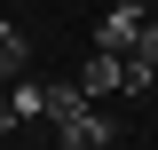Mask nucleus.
Listing matches in <instances>:
<instances>
[{
  "mask_svg": "<svg viewBox=\"0 0 158 150\" xmlns=\"http://www.w3.org/2000/svg\"><path fill=\"white\" fill-rule=\"evenodd\" d=\"M142 24H150V8H142V0H118L111 16L95 24V48H111V56H135V48H142Z\"/></svg>",
  "mask_w": 158,
  "mask_h": 150,
  "instance_id": "nucleus-1",
  "label": "nucleus"
},
{
  "mask_svg": "<svg viewBox=\"0 0 158 150\" xmlns=\"http://www.w3.org/2000/svg\"><path fill=\"white\" fill-rule=\"evenodd\" d=\"M56 142H63V150H111L118 127H111V111H103V103H87L79 119H63V127H56Z\"/></svg>",
  "mask_w": 158,
  "mask_h": 150,
  "instance_id": "nucleus-2",
  "label": "nucleus"
},
{
  "mask_svg": "<svg viewBox=\"0 0 158 150\" xmlns=\"http://www.w3.org/2000/svg\"><path fill=\"white\" fill-rule=\"evenodd\" d=\"M79 87H87V95H95V103H103V95H118V87H127V63H118L111 48H95V56L79 63Z\"/></svg>",
  "mask_w": 158,
  "mask_h": 150,
  "instance_id": "nucleus-3",
  "label": "nucleus"
},
{
  "mask_svg": "<svg viewBox=\"0 0 158 150\" xmlns=\"http://www.w3.org/2000/svg\"><path fill=\"white\" fill-rule=\"evenodd\" d=\"M87 103H95V95L79 87V79H71V87H48V127H63V119H79Z\"/></svg>",
  "mask_w": 158,
  "mask_h": 150,
  "instance_id": "nucleus-4",
  "label": "nucleus"
},
{
  "mask_svg": "<svg viewBox=\"0 0 158 150\" xmlns=\"http://www.w3.org/2000/svg\"><path fill=\"white\" fill-rule=\"evenodd\" d=\"M8 103H16V119H48V87H32V79H8Z\"/></svg>",
  "mask_w": 158,
  "mask_h": 150,
  "instance_id": "nucleus-5",
  "label": "nucleus"
},
{
  "mask_svg": "<svg viewBox=\"0 0 158 150\" xmlns=\"http://www.w3.org/2000/svg\"><path fill=\"white\" fill-rule=\"evenodd\" d=\"M135 56H150V63H158V16L142 24V48H135Z\"/></svg>",
  "mask_w": 158,
  "mask_h": 150,
  "instance_id": "nucleus-6",
  "label": "nucleus"
},
{
  "mask_svg": "<svg viewBox=\"0 0 158 150\" xmlns=\"http://www.w3.org/2000/svg\"><path fill=\"white\" fill-rule=\"evenodd\" d=\"M8 32H16V24H8V16H0V40H8Z\"/></svg>",
  "mask_w": 158,
  "mask_h": 150,
  "instance_id": "nucleus-7",
  "label": "nucleus"
},
{
  "mask_svg": "<svg viewBox=\"0 0 158 150\" xmlns=\"http://www.w3.org/2000/svg\"><path fill=\"white\" fill-rule=\"evenodd\" d=\"M142 8H150V16H158V0H142Z\"/></svg>",
  "mask_w": 158,
  "mask_h": 150,
  "instance_id": "nucleus-8",
  "label": "nucleus"
},
{
  "mask_svg": "<svg viewBox=\"0 0 158 150\" xmlns=\"http://www.w3.org/2000/svg\"><path fill=\"white\" fill-rule=\"evenodd\" d=\"M56 150H63V142H56Z\"/></svg>",
  "mask_w": 158,
  "mask_h": 150,
  "instance_id": "nucleus-9",
  "label": "nucleus"
}]
</instances>
